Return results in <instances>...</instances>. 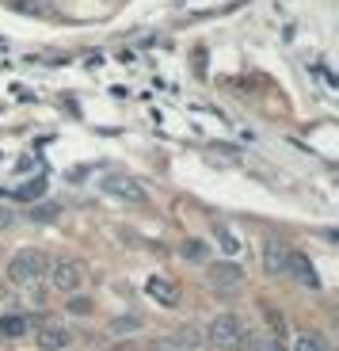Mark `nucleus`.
<instances>
[{
  "label": "nucleus",
  "instance_id": "1",
  "mask_svg": "<svg viewBox=\"0 0 339 351\" xmlns=\"http://www.w3.org/2000/svg\"><path fill=\"white\" fill-rule=\"evenodd\" d=\"M38 275H46V256L38 248H19L8 260V282H16V287H31Z\"/></svg>",
  "mask_w": 339,
  "mask_h": 351
},
{
  "label": "nucleus",
  "instance_id": "2",
  "mask_svg": "<svg viewBox=\"0 0 339 351\" xmlns=\"http://www.w3.org/2000/svg\"><path fill=\"white\" fill-rule=\"evenodd\" d=\"M46 275H50V287L58 290V294H77L88 282V267L80 260H53L50 267H46Z\"/></svg>",
  "mask_w": 339,
  "mask_h": 351
},
{
  "label": "nucleus",
  "instance_id": "3",
  "mask_svg": "<svg viewBox=\"0 0 339 351\" xmlns=\"http://www.w3.org/2000/svg\"><path fill=\"white\" fill-rule=\"evenodd\" d=\"M240 336H244V325L236 321L233 313H218L214 321H210L206 328V340L214 343V348H240Z\"/></svg>",
  "mask_w": 339,
  "mask_h": 351
},
{
  "label": "nucleus",
  "instance_id": "4",
  "mask_svg": "<svg viewBox=\"0 0 339 351\" xmlns=\"http://www.w3.org/2000/svg\"><path fill=\"white\" fill-rule=\"evenodd\" d=\"M103 187H107L111 195H118V199L134 202V206H145V202H149V191L138 184V180H130V176H111Z\"/></svg>",
  "mask_w": 339,
  "mask_h": 351
},
{
  "label": "nucleus",
  "instance_id": "5",
  "mask_svg": "<svg viewBox=\"0 0 339 351\" xmlns=\"http://www.w3.org/2000/svg\"><path fill=\"white\" fill-rule=\"evenodd\" d=\"M35 343L42 351H65L73 343V332L65 325H53V321H46V325H38V332H35Z\"/></svg>",
  "mask_w": 339,
  "mask_h": 351
},
{
  "label": "nucleus",
  "instance_id": "6",
  "mask_svg": "<svg viewBox=\"0 0 339 351\" xmlns=\"http://www.w3.org/2000/svg\"><path fill=\"white\" fill-rule=\"evenodd\" d=\"M145 294L157 302V306H164V309L179 306V287H175L172 279H164V275H153V279L145 282Z\"/></svg>",
  "mask_w": 339,
  "mask_h": 351
},
{
  "label": "nucleus",
  "instance_id": "7",
  "mask_svg": "<svg viewBox=\"0 0 339 351\" xmlns=\"http://www.w3.org/2000/svg\"><path fill=\"white\" fill-rule=\"evenodd\" d=\"M286 275H290V279H297L301 287H321L313 260H309L305 252H286Z\"/></svg>",
  "mask_w": 339,
  "mask_h": 351
},
{
  "label": "nucleus",
  "instance_id": "8",
  "mask_svg": "<svg viewBox=\"0 0 339 351\" xmlns=\"http://www.w3.org/2000/svg\"><path fill=\"white\" fill-rule=\"evenodd\" d=\"M210 282L218 290H236L244 282V271L236 263H214V267H210Z\"/></svg>",
  "mask_w": 339,
  "mask_h": 351
},
{
  "label": "nucleus",
  "instance_id": "9",
  "mask_svg": "<svg viewBox=\"0 0 339 351\" xmlns=\"http://www.w3.org/2000/svg\"><path fill=\"white\" fill-rule=\"evenodd\" d=\"M286 252L290 248H282L279 241H267L263 245V267H267V275H275V279L286 275Z\"/></svg>",
  "mask_w": 339,
  "mask_h": 351
},
{
  "label": "nucleus",
  "instance_id": "10",
  "mask_svg": "<svg viewBox=\"0 0 339 351\" xmlns=\"http://www.w3.org/2000/svg\"><path fill=\"white\" fill-rule=\"evenodd\" d=\"M214 241H218V248L225 256H236L244 248V241H240V233H236L233 226H225V221H214Z\"/></svg>",
  "mask_w": 339,
  "mask_h": 351
},
{
  "label": "nucleus",
  "instance_id": "11",
  "mask_svg": "<svg viewBox=\"0 0 339 351\" xmlns=\"http://www.w3.org/2000/svg\"><path fill=\"white\" fill-rule=\"evenodd\" d=\"M27 328H31L27 317H0V336H4V340H19Z\"/></svg>",
  "mask_w": 339,
  "mask_h": 351
},
{
  "label": "nucleus",
  "instance_id": "12",
  "mask_svg": "<svg viewBox=\"0 0 339 351\" xmlns=\"http://www.w3.org/2000/svg\"><path fill=\"white\" fill-rule=\"evenodd\" d=\"M179 256H183V260H187V263H206V256H210V248L206 245H202V241H183V245H179Z\"/></svg>",
  "mask_w": 339,
  "mask_h": 351
},
{
  "label": "nucleus",
  "instance_id": "13",
  "mask_svg": "<svg viewBox=\"0 0 339 351\" xmlns=\"http://www.w3.org/2000/svg\"><path fill=\"white\" fill-rule=\"evenodd\" d=\"M294 351H328V348H324V340L316 332H297Z\"/></svg>",
  "mask_w": 339,
  "mask_h": 351
},
{
  "label": "nucleus",
  "instance_id": "14",
  "mask_svg": "<svg viewBox=\"0 0 339 351\" xmlns=\"http://www.w3.org/2000/svg\"><path fill=\"white\" fill-rule=\"evenodd\" d=\"M175 348H179V351H191V348H199V343H202V336L199 332H194V328L191 325H187V328H179V332H175Z\"/></svg>",
  "mask_w": 339,
  "mask_h": 351
},
{
  "label": "nucleus",
  "instance_id": "15",
  "mask_svg": "<svg viewBox=\"0 0 339 351\" xmlns=\"http://www.w3.org/2000/svg\"><path fill=\"white\" fill-rule=\"evenodd\" d=\"M141 328V317H118V321H111V332L122 336V332H138Z\"/></svg>",
  "mask_w": 339,
  "mask_h": 351
},
{
  "label": "nucleus",
  "instance_id": "16",
  "mask_svg": "<svg viewBox=\"0 0 339 351\" xmlns=\"http://www.w3.org/2000/svg\"><path fill=\"white\" fill-rule=\"evenodd\" d=\"M65 309H69V313H77V317H84V313H92V302L80 298V294H69V306H65Z\"/></svg>",
  "mask_w": 339,
  "mask_h": 351
},
{
  "label": "nucleus",
  "instance_id": "17",
  "mask_svg": "<svg viewBox=\"0 0 339 351\" xmlns=\"http://www.w3.org/2000/svg\"><path fill=\"white\" fill-rule=\"evenodd\" d=\"M46 191V180H35V184H27V187H19V199H38V195Z\"/></svg>",
  "mask_w": 339,
  "mask_h": 351
},
{
  "label": "nucleus",
  "instance_id": "18",
  "mask_svg": "<svg viewBox=\"0 0 339 351\" xmlns=\"http://www.w3.org/2000/svg\"><path fill=\"white\" fill-rule=\"evenodd\" d=\"M53 214H58V206H35V210H31V218H35V221H50Z\"/></svg>",
  "mask_w": 339,
  "mask_h": 351
},
{
  "label": "nucleus",
  "instance_id": "19",
  "mask_svg": "<svg viewBox=\"0 0 339 351\" xmlns=\"http://www.w3.org/2000/svg\"><path fill=\"white\" fill-rule=\"evenodd\" d=\"M12 226H16V210L0 206V229H12Z\"/></svg>",
  "mask_w": 339,
  "mask_h": 351
},
{
  "label": "nucleus",
  "instance_id": "20",
  "mask_svg": "<svg viewBox=\"0 0 339 351\" xmlns=\"http://www.w3.org/2000/svg\"><path fill=\"white\" fill-rule=\"evenodd\" d=\"M260 348H263V351H282V343H279V336H267Z\"/></svg>",
  "mask_w": 339,
  "mask_h": 351
},
{
  "label": "nucleus",
  "instance_id": "21",
  "mask_svg": "<svg viewBox=\"0 0 339 351\" xmlns=\"http://www.w3.org/2000/svg\"><path fill=\"white\" fill-rule=\"evenodd\" d=\"M145 351H172V348H168V343H164V348H145Z\"/></svg>",
  "mask_w": 339,
  "mask_h": 351
},
{
  "label": "nucleus",
  "instance_id": "22",
  "mask_svg": "<svg viewBox=\"0 0 339 351\" xmlns=\"http://www.w3.org/2000/svg\"><path fill=\"white\" fill-rule=\"evenodd\" d=\"M114 351H126V348H114Z\"/></svg>",
  "mask_w": 339,
  "mask_h": 351
}]
</instances>
